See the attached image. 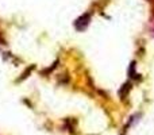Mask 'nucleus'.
I'll use <instances>...</instances> for the list:
<instances>
[{"instance_id": "1", "label": "nucleus", "mask_w": 154, "mask_h": 135, "mask_svg": "<svg viewBox=\"0 0 154 135\" xmlns=\"http://www.w3.org/2000/svg\"><path fill=\"white\" fill-rule=\"evenodd\" d=\"M89 22H91V14H89V12L82 14L80 18L76 19V22H75V29L77 30V31H84V30L88 27Z\"/></svg>"}, {"instance_id": "2", "label": "nucleus", "mask_w": 154, "mask_h": 135, "mask_svg": "<svg viewBox=\"0 0 154 135\" xmlns=\"http://www.w3.org/2000/svg\"><path fill=\"white\" fill-rule=\"evenodd\" d=\"M131 91V82L128 81V82H125L123 84V87L120 88V91H119V96H120V99L122 100H125L126 97H127V95H128V92Z\"/></svg>"}, {"instance_id": "3", "label": "nucleus", "mask_w": 154, "mask_h": 135, "mask_svg": "<svg viewBox=\"0 0 154 135\" xmlns=\"http://www.w3.org/2000/svg\"><path fill=\"white\" fill-rule=\"evenodd\" d=\"M128 76H130V78H133V80L141 78V77H139V74L135 72V61H133L130 64V68H128Z\"/></svg>"}, {"instance_id": "4", "label": "nucleus", "mask_w": 154, "mask_h": 135, "mask_svg": "<svg viewBox=\"0 0 154 135\" xmlns=\"http://www.w3.org/2000/svg\"><path fill=\"white\" fill-rule=\"evenodd\" d=\"M150 2H153V0H150Z\"/></svg>"}]
</instances>
